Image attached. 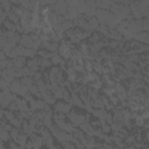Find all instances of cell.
<instances>
[{"mask_svg":"<svg viewBox=\"0 0 149 149\" xmlns=\"http://www.w3.org/2000/svg\"><path fill=\"white\" fill-rule=\"evenodd\" d=\"M21 81V85H23V86H26V87H28V90L34 85L33 83H34V80H33V78L31 77H28V76H24V77H22V79L20 80Z\"/></svg>","mask_w":149,"mask_h":149,"instance_id":"cell-7","label":"cell"},{"mask_svg":"<svg viewBox=\"0 0 149 149\" xmlns=\"http://www.w3.org/2000/svg\"><path fill=\"white\" fill-rule=\"evenodd\" d=\"M8 19H9V21H10L12 23H14V24L19 22V16L15 15L14 13H8Z\"/></svg>","mask_w":149,"mask_h":149,"instance_id":"cell-17","label":"cell"},{"mask_svg":"<svg viewBox=\"0 0 149 149\" xmlns=\"http://www.w3.org/2000/svg\"><path fill=\"white\" fill-rule=\"evenodd\" d=\"M127 149H135V147H134V146H130V147H128Z\"/></svg>","mask_w":149,"mask_h":149,"instance_id":"cell-29","label":"cell"},{"mask_svg":"<svg viewBox=\"0 0 149 149\" xmlns=\"http://www.w3.org/2000/svg\"><path fill=\"white\" fill-rule=\"evenodd\" d=\"M42 47H43L44 50H47V51H49V52H54V51H56V50L58 49V43H56V42H50V41H45V42L42 43Z\"/></svg>","mask_w":149,"mask_h":149,"instance_id":"cell-5","label":"cell"},{"mask_svg":"<svg viewBox=\"0 0 149 149\" xmlns=\"http://www.w3.org/2000/svg\"><path fill=\"white\" fill-rule=\"evenodd\" d=\"M50 62H51V64H56V65L59 64V63H61V56L52 54V56H51V58H50Z\"/></svg>","mask_w":149,"mask_h":149,"instance_id":"cell-16","label":"cell"},{"mask_svg":"<svg viewBox=\"0 0 149 149\" xmlns=\"http://www.w3.org/2000/svg\"><path fill=\"white\" fill-rule=\"evenodd\" d=\"M0 23H1V20H0Z\"/></svg>","mask_w":149,"mask_h":149,"instance_id":"cell-30","label":"cell"},{"mask_svg":"<svg viewBox=\"0 0 149 149\" xmlns=\"http://www.w3.org/2000/svg\"><path fill=\"white\" fill-rule=\"evenodd\" d=\"M55 108L58 113H69L71 109V105L68 102H63V101H58L55 105Z\"/></svg>","mask_w":149,"mask_h":149,"instance_id":"cell-3","label":"cell"},{"mask_svg":"<svg viewBox=\"0 0 149 149\" xmlns=\"http://www.w3.org/2000/svg\"><path fill=\"white\" fill-rule=\"evenodd\" d=\"M40 64L43 66V68H49L51 65V62L49 59H41L40 61Z\"/></svg>","mask_w":149,"mask_h":149,"instance_id":"cell-22","label":"cell"},{"mask_svg":"<svg viewBox=\"0 0 149 149\" xmlns=\"http://www.w3.org/2000/svg\"><path fill=\"white\" fill-rule=\"evenodd\" d=\"M15 143L19 144L20 147H24L26 143H27V135L23 134V133H20L19 136H17V139H16V141H15Z\"/></svg>","mask_w":149,"mask_h":149,"instance_id":"cell-8","label":"cell"},{"mask_svg":"<svg viewBox=\"0 0 149 149\" xmlns=\"http://www.w3.org/2000/svg\"><path fill=\"white\" fill-rule=\"evenodd\" d=\"M28 92H29V90H28V87H26V86H23V85H21L20 86V88H19V91H17V95H21V97H26V94H28Z\"/></svg>","mask_w":149,"mask_h":149,"instance_id":"cell-11","label":"cell"},{"mask_svg":"<svg viewBox=\"0 0 149 149\" xmlns=\"http://www.w3.org/2000/svg\"><path fill=\"white\" fill-rule=\"evenodd\" d=\"M134 140H135V137H134V136H129V137H128V140H127V143H133V142H134Z\"/></svg>","mask_w":149,"mask_h":149,"instance_id":"cell-28","label":"cell"},{"mask_svg":"<svg viewBox=\"0 0 149 149\" xmlns=\"http://www.w3.org/2000/svg\"><path fill=\"white\" fill-rule=\"evenodd\" d=\"M20 86H21V81H20L19 79H14V80L9 84L8 90H9L13 94H16V93H17V91H19V88H20Z\"/></svg>","mask_w":149,"mask_h":149,"instance_id":"cell-6","label":"cell"},{"mask_svg":"<svg viewBox=\"0 0 149 149\" xmlns=\"http://www.w3.org/2000/svg\"><path fill=\"white\" fill-rule=\"evenodd\" d=\"M0 140L2 142H6L8 140H10V136H9V132H7L5 128L0 130Z\"/></svg>","mask_w":149,"mask_h":149,"instance_id":"cell-10","label":"cell"},{"mask_svg":"<svg viewBox=\"0 0 149 149\" xmlns=\"http://www.w3.org/2000/svg\"><path fill=\"white\" fill-rule=\"evenodd\" d=\"M5 118H6V119H7V121L10 123V122L15 119V115L13 114V112H12V111H9V109H8V111H5Z\"/></svg>","mask_w":149,"mask_h":149,"instance_id":"cell-13","label":"cell"},{"mask_svg":"<svg viewBox=\"0 0 149 149\" xmlns=\"http://www.w3.org/2000/svg\"><path fill=\"white\" fill-rule=\"evenodd\" d=\"M34 74H35V76H34V79H35V80H40L41 77H42V76H41V72H35Z\"/></svg>","mask_w":149,"mask_h":149,"instance_id":"cell-26","label":"cell"},{"mask_svg":"<svg viewBox=\"0 0 149 149\" xmlns=\"http://www.w3.org/2000/svg\"><path fill=\"white\" fill-rule=\"evenodd\" d=\"M72 99H73V101H74V104H76L77 106H79V107H81V108L84 107V105L81 104V101L79 100V98H78V95H77V94H76L74 92L72 93Z\"/></svg>","mask_w":149,"mask_h":149,"instance_id":"cell-20","label":"cell"},{"mask_svg":"<svg viewBox=\"0 0 149 149\" xmlns=\"http://www.w3.org/2000/svg\"><path fill=\"white\" fill-rule=\"evenodd\" d=\"M29 92H30L33 95H36V97H40V98H41V94H40V91H38L37 86H36V84H34V85L29 88Z\"/></svg>","mask_w":149,"mask_h":149,"instance_id":"cell-14","label":"cell"},{"mask_svg":"<svg viewBox=\"0 0 149 149\" xmlns=\"http://www.w3.org/2000/svg\"><path fill=\"white\" fill-rule=\"evenodd\" d=\"M20 45H22L23 48H27V49H33L35 50L36 47H35V42L33 41V38L28 35H22L20 37Z\"/></svg>","mask_w":149,"mask_h":149,"instance_id":"cell-1","label":"cell"},{"mask_svg":"<svg viewBox=\"0 0 149 149\" xmlns=\"http://www.w3.org/2000/svg\"><path fill=\"white\" fill-rule=\"evenodd\" d=\"M68 9V3L66 2H62V1H57L54 6V10L55 13H57V15L59 14H64Z\"/></svg>","mask_w":149,"mask_h":149,"instance_id":"cell-4","label":"cell"},{"mask_svg":"<svg viewBox=\"0 0 149 149\" xmlns=\"http://www.w3.org/2000/svg\"><path fill=\"white\" fill-rule=\"evenodd\" d=\"M6 58H7L6 54L2 50H0V61H6Z\"/></svg>","mask_w":149,"mask_h":149,"instance_id":"cell-25","label":"cell"},{"mask_svg":"<svg viewBox=\"0 0 149 149\" xmlns=\"http://www.w3.org/2000/svg\"><path fill=\"white\" fill-rule=\"evenodd\" d=\"M136 40L144 42V43H148V33L147 31H140V34L136 35Z\"/></svg>","mask_w":149,"mask_h":149,"instance_id":"cell-9","label":"cell"},{"mask_svg":"<svg viewBox=\"0 0 149 149\" xmlns=\"http://www.w3.org/2000/svg\"><path fill=\"white\" fill-rule=\"evenodd\" d=\"M3 26L9 30V31H13L14 29H15V24L14 23H12L10 21H8V20H5L3 21Z\"/></svg>","mask_w":149,"mask_h":149,"instance_id":"cell-15","label":"cell"},{"mask_svg":"<svg viewBox=\"0 0 149 149\" xmlns=\"http://www.w3.org/2000/svg\"><path fill=\"white\" fill-rule=\"evenodd\" d=\"M40 56H42V58L43 59H49V58H51V56H52V52H49V51H47V50H40L38 52H37Z\"/></svg>","mask_w":149,"mask_h":149,"instance_id":"cell-12","label":"cell"},{"mask_svg":"<svg viewBox=\"0 0 149 149\" xmlns=\"http://www.w3.org/2000/svg\"><path fill=\"white\" fill-rule=\"evenodd\" d=\"M30 141L33 143V147L34 149H41V147L43 146V137L41 135H36V134H31L30 135Z\"/></svg>","mask_w":149,"mask_h":149,"instance_id":"cell-2","label":"cell"},{"mask_svg":"<svg viewBox=\"0 0 149 149\" xmlns=\"http://www.w3.org/2000/svg\"><path fill=\"white\" fill-rule=\"evenodd\" d=\"M64 148L65 149H76V146L74 144H71L69 142H64Z\"/></svg>","mask_w":149,"mask_h":149,"instance_id":"cell-23","label":"cell"},{"mask_svg":"<svg viewBox=\"0 0 149 149\" xmlns=\"http://www.w3.org/2000/svg\"><path fill=\"white\" fill-rule=\"evenodd\" d=\"M88 24H90V28H95V27H98L99 21L97 20V17H91L88 21Z\"/></svg>","mask_w":149,"mask_h":149,"instance_id":"cell-19","label":"cell"},{"mask_svg":"<svg viewBox=\"0 0 149 149\" xmlns=\"http://www.w3.org/2000/svg\"><path fill=\"white\" fill-rule=\"evenodd\" d=\"M27 149H34V147H33V143H31V141L29 140V141H27V143H26V146H24Z\"/></svg>","mask_w":149,"mask_h":149,"instance_id":"cell-24","label":"cell"},{"mask_svg":"<svg viewBox=\"0 0 149 149\" xmlns=\"http://www.w3.org/2000/svg\"><path fill=\"white\" fill-rule=\"evenodd\" d=\"M3 116H5V111H3L2 107H0V120H2Z\"/></svg>","mask_w":149,"mask_h":149,"instance_id":"cell-27","label":"cell"},{"mask_svg":"<svg viewBox=\"0 0 149 149\" xmlns=\"http://www.w3.org/2000/svg\"><path fill=\"white\" fill-rule=\"evenodd\" d=\"M61 27L63 28V30H66V29H69V28H72V27H73V23H72L71 21L66 20V21H64V22L61 24Z\"/></svg>","mask_w":149,"mask_h":149,"instance_id":"cell-18","label":"cell"},{"mask_svg":"<svg viewBox=\"0 0 149 149\" xmlns=\"http://www.w3.org/2000/svg\"><path fill=\"white\" fill-rule=\"evenodd\" d=\"M8 86H9V84H8L5 79H2V78L0 77V90H1V91H5V90L8 88Z\"/></svg>","mask_w":149,"mask_h":149,"instance_id":"cell-21","label":"cell"}]
</instances>
